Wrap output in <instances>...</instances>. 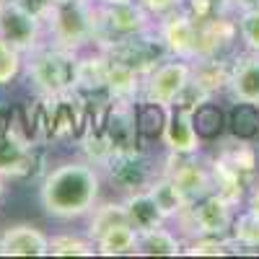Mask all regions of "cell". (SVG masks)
<instances>
[{
    "mask_svg": "<svg viewBox=\"0 0 259 259\" xmlns=\"http://www.w3.org/2000/svg\"><path fill=\"white\" fill-rule=\"evenodd\" d=\"M106 83H109V55H106L104 50H99V47H96V52H89V55L78 52L75 91L83 99H91V96L109 99V94H106Z\"/></svg>",
    "mask_w": 259,
    "mask_h": 259,
    "instance_id": "9a60e30c",
    "label": "cell"
},
{
    "mask_svg": "<svg viewBox=\"0 0 259 259\" xmlns=\"http://www.w3.org/2000/svg\"><path fill=\"white\" fill-rule=\"evenodd\" d=\"M244 249L236 244L231 236H197L184 246L189 256H226V254H241Z\"/></svg>",
    "mask_w": 259,
    "mask_h": 259,
    "instance_id": "f1b7e54d",
    "label": "cell"
},
{
    "mask_svg": "<svg viewBox=\"0 0 259 259\" xmlns=\"http://www.w3.org/2000/svg\"><path fill=\"white\" fill-rule=\"evenodd\" d=\"M21 68H24V62H21V52L0 36V85H8L21 73Z\"/></svg>",
    "mask_w": 259,
    "mask_h": 259,
    "instance_id": "d6a6232c",
    "label": "cell"
},
{
    "mask_svg": "<svg viewBox=\"0 0 259 259\" xmlns=\"http://www.w3.org/2000/svg\"><path fill=\"white\" fill-rule=\"evenodd\" d=\"M45 31L50 34V45L80 52L96 41V3L94 0H70V3L47 6Z\"/></svg>",
    "mask_w": 259,
    "mask_h": 259,
    "instance_id": "7a4b0ae2",
    "label": "cell"
},
{
    "mask_svg": "<svg viewBox=\"0 0 259 259\" xmlns=\"http://www.w3.org/2000/svg\"><path fill=\"white\" fill-rule=\"evenodd\" d=\"M3 256H50V236L34 226H11L0 233Z\"/></svg>",
    "mask_w": 259,
    "mask_h": 259,
    "instance_id": "2e32d148",
    "label": "cell"
},
{
    "mask_svg": "<svg viewBox=\"0 0 259 259\" xmlns=\"http://www.w3.org/2000/svg\"><path fill=\"white\" fill-rule=\"evenodd\" d=\"M143 83L145 78L109 57V83H106V94L112 101H138L143 96Z\"/></svg>",
    "mask_w": 259,
    "mask_h": 259,
    "instance_id": "44dd1931",
    "label": "cell"
},
{
    "mask_svg": "<svg viewBox=\"0 0 259 259\" xmlns=\"http://www.w3.org/2000/svg\"><path fill=\"white\" fill-rule=\"evenodd\" d=\"M138 3L150 13V16H166V13H171V11H177V8H182V3L184 0H138Z\"/></svg>",
    "mask_w": 259,
    "mask_h": 259,
    "instance_id": "836d02e7",
    "label": "cell"
},
{
    "mask_svg": "<svg viewBox=\"0 0 259 259\" xmlns=\"http://www.w3.org/2000/svg\"><path fill=\"white\" fill-rule=\"evenodd\" d=\"M231 60L233 57H205L192 62V80L207 96H218L228 91L231 80Z\"/></svg>",
    "mask_w": 259,
    "mask_h": 259,
    "instance_id": "ffe728a7",
    "label": "cell"
},
{
    "mask_svg": "<svg viewBox=\"0 0 259 259\" xmlns=\"http://www.w3.org/2000/svg\"><path fill=\"white\" fill-rule=\"evenodd\" d=\"M101 192L99 166L89 161H68L52 171H47L39 187V200L47 215L57 221H73L89 215Z\"/></svg>",
    "mask_w": 259,
    "mask_h": 259,
    "instance_id": "6da1fadb",
    "label": "cell"
},
{
    "mask_svg": "<svg viewBox=\"0 0 259 259\" xmlns=\"http://www.w3.org/2000/svg\"><path fill=\"white\" fill-rule=\"evenodd\" d=\"M192 124H194V130H197L202 143L218 140L223 135V130L228 127L226 124V112L221 109V104H215L212 99L202 101L200 106L192 109Z\"/></svg>",
    "mask_w": 259,
    "mask_h": 259,
    "instance_id": "d4e9b609",
    "label": "cell"
},
{
    "mask_svg": "<svg viewBox=\"0 0 259 259\" xmlns=\"http://www.w3.org/2000/svg\"><path fill=\"white\" fill-rule=\"evenodd\" d=\"M127 223V215H124V205L122 202H106V205H96L89 212V239L96 241L101 233H106L109 228Z\"/></svg>",
    "mask_w": 259,
    "mask_h": 259,
    "instance_id": "83f0119b",
    "label": "cell"
},
{
    "mask_svg": "<svg viewBox=\"0 0 259 259\" xmlns=\"http://www.w3.org/2000/svg\"><path fill=\"white\" fill-rule=\"evenodd\" d=\"M96 6H119V3H130V0H94Z\"/></svg>",
    "mask_w": 259,
    "mask_h": 259,
    "instance_id": "8d00e7d4",
    "label": "cell"
},
{
    "mask_svg": "<svg viewBox=\"0 0 259 259\" xmlns=\"http://www.w3.org/2000/svg\"><path fill=\"white\" fill-rule=\"evenodd\" d=\"M233 218L236 207L228 200H223L221 194L210 192L205 197L189 202L177 221L187 236L197 239V236H231Z\"/></svg>",
    "mask_w": 259,
    "mask_h": 259,
    "instance_id": "5b68a950",
    "label": "cell"
},
{
    "mask_svg": "<svg viewBox=\"0 0 259 259\" xmlns=\"http://www.w3.org/2000/svg\"><path fill=\"white\" fill-rule=\"evenodd\" d=\"M158 34L163 36L168 55L194 62L200 50V21H194L184 8H177L158 21Z\"/></svg>",
    "mask_w": 259,
    "mask_h": 259,
    "instance_id": "8fae6325",
    "label": "cell"
},
{
    "mask_svg": "<svg viewBox=\"0 0 259 259\" xmlns=\"http://www.w3.org/2000/svg\"><path fill=\"white\" fill-rule=\"evenodd\" d=\"M210 177H212V192L221 194L223 200H228L233 207H239L246 200L249 187L254 184V179L244 177L241 171H236L233 166H228L218 156L210 161Z\"/></svg>",
    "mask_w": 259,
    "mask_h": 259,
    "instance_id": "ac0fdd59",
    "label": "cell"
},
{
    "mask_svg": "<svg viewBox=\"0 0 259 259\" xmlns=\"http://www.w3.org/2000/svg\"><path fill=\"white\" fill-rule=\"evenodd\" d=\"M0 197H3V177H0Z\"/></svg>",
    "mask_w": 259,
    "mask_h": 259,
    "instance_id": "f35d334b",
    "label": "cell"
},
{
    "mask_svg": "<svg viewBox=\"0 0 259 259\" xmlns=\"http://www.w3.org/2000/svg\"><path fill=\"white\" fill-rule=\"evenodd\" d=\"M246 210L249 212H254V215H259V182H254L251 187H249V194H246Z\"/></svg>",
    "mask_w": 259,
    "mask_h": 259,
    "instance_id": "e575fe53",
    "label": "cell"
},
{
    "mask_svg": "<svg viewBox=\"0 0 259 259\" xmlns=\"http://www.w3.org/2000/svg\"><path fill=\"white\" fill-rule=\"evenodd\" d=\"M138 241H140V233L130 223H119L106 233H101L94 244L96 251L104 256H124V254H138Z\"/></svg>",
    "mask_w": 259,
    "mask_h": 259,
    "instance_id": "cb8c5ba5",
    "label": "cell"
},
{
    "mask_svg": "<svg viewBox=\"0 0 259 259\" xmlns=\"http://www.w3.org/2000/svg\"><path fill=\"white\" fill-rule=\"evenodd\" d=\"M233 11H246V8H259V0H231Z\"/></svg>",
    "mask_w": 259,
    "mask_h": 259,
    "instance_id": "d590c367",
    "label": "cell"
},
{
    "mask_svg": "<svg viewBox=\"0 0 259 259\" xmlns=\"http://www.w3.org/2000/svg\"><path fill=\"white\" fill-rule=\"evenodd\" d=\"M163 143L171 153H179V156H192L200 150L202 140L192 124L189 109H182V106H171L168 109L166 127H163Z\"/></svg>",
    "mask_w": 259,
    "mask_h": 259,
    "instance_id": "e0dca14e",
    "label": "cell"
},
{
    "mask_svg": "<svg viewBox=\"0 0 259 259\" xmlns=\"http://www.w3.org/2000/svg\"><path fill=\"white\" fill-rule=\"evenodd\" d=\"M236 26H239V39L244 50L259 52V8L236 11Z\"/></svg>",
    "mask_w": 259,
    "mask_h": 259,
    "instance_id": "1f68e13d",
    "label": "cell"
},
{
    "mask_svg": "<svg viewBox=\"0 0 259 259\" xmlns=\"http://www.w3.org/2000/svg\"><path fill=\"white\" fill-rule=\"evenodd\" d=\"M163 174H168L182 189L187 202H194L212 192V177H210V163H202L192 156H179L168 150V166L163 168Z\"/></svg>",
    "mask_w": 259,
    "mask_h": 259,
    "instance_id": "7c38bea8",
    "label": "cell"
},
{
    "mask_svg": "<svg viewBox=\"0 0 259 259\" xmlns=\"http://www.w3.org/2000/svg\"><path fill=\"white\" fill-rule=\"evenodd\" d=\"M26 57H29V62H24L26 75L41 96H62L75 91L78 52L41 41L39 47L26 52Z\"/></svg>",
    "mask_w": 259,
    "mask_h": 259,
    "instance_id": "3957f363",
    "label": "cell"
},
{
    "mask_svg": "<svg viewBox=\"0 0 259 259\" xmlns=\"http://www.w3.org/2000/svg\"><path fill=\"white\" fill-rule=\"evenodd\" d=\"M168 109L156 101L138 99L135 101V122H138V133L143 140H158L163 138V127H166Z\"/></svg>",
    "mask_w": 259,
    "mask_h": 259,
    "instance_id": "4316f807",
    "label": "cell"
},
{
    "mask_svg": "<svg viewBox=\"0 0 259 259\" xmlns=\"http://www.w3.org/2000/svg\"><path fill=\"white\" fill-rule=\"evenodd\" d=\"M148 192L153 194V200H156V205L161 207V212H163V218L168 221V218H179V215L184 212V207L189 205L187 202V197L182 194V189L177 187V182L171 179L168 174H161L158 177H153V182L148 184Z\"/></svg>",
    "mask_w": 259,
    "mask_h": 259,
    "instance_id": "7402d4cb",
    "label": "cell"
},
{
    "mask_svg": "<svg viewBox=\"0 0 259 259\" xmlns=\"http://www.w3.org/2000/svg\"><path fill=\"white\" fill-rule=\"evenodd\" d=\"M231 239L241 249H259V215L249 210L236 212L233 226H231Z\"/></svg>",
    "mask_w": 259,
    "mask_h": 259,
    "instance_id": "f546056e",
    "label": "cell"
},
{
    "mask_svg": "<svg viewBox=\"0 0 259 259\" xmlns=\"http://www.w3.org/2000/svg\"><path fill=\"white\" fill-rule=\"evenodd\" d=\"M60 3H70V0H47V6H60Z\"/></svg>",
    "mask_w": 259,
    "mask_h": 259,
    "instance_id": "74e56055",
    "label": "cell"
},
{
    "mask_svg": "<svg viewBox=\"0 0 259 259\" xmlns=\"http://www.w3.org/2000/svg\"><path fill=\"white\" fill-rule=\"evenodd\" d=\"M36 166V145L24 133L0 122V177L26 179Z\"/></svg>",
    "mask_w": 259,
    "mask_h": 259,
    "instance_id": "30bf717a",
    "label": "cell"
},
{
    "mask_svg": "<svg viewBox=\"0 0 259 259\" xmlns=\"http://www.w3.org/2000/svg\"><path fill=\"white\" fill-rule=\"evenodd\" d=\"M101 50L109 55L112 60L127 65V68H133V70H138L143 78L153 70L156 65H161L166 57H171L163 36L158 34V26H150L145 31L114 39L112 45H106Z\"/></svg>",
    "mask_w": 259,
    "mask_h": 259,
    "instance_id": "277c9868",
    "label": "cell"
},
{
    "mask_svg": "<svg viewBox=\"0 0 259 259\" xmlns=\"http://www.w3.org/2000/svg\"><path fill=\"white\" fill-rule=\"evenodd\" d=\"M101 133L109 143L112 153H138L140 150V133L135 122V101H109L101 114Z\"/></svg>",
    "mask_w": 259,
    "mask_h": 259,
    "instance_id": "9c48e42d",
    "label": "cell"
},
{
    "mask_svg": "<svg viewBox=\"0 0 259 259\" xmlns=\"http://www.w3.org/2000/svg\"><path fill=\"white\" fill-rule=\"evenodd\" d=\"M226 124L233 140H256L259 138V104L233 101L231 112L226 114Z\"/></svg>",
    "mask_w": 259,
    "mask_h": 259,
    "instance_id": "603a6c76",
    "label": "cell"
},
{
    "mask_svg": "<svg viewBox=\"0 0 259 259\" xmlns=\"http://www.w3.org/2000/svg\"><path fill=\"white\" fill-rule=\"evenodd\" d=\"M150 13L138 3V0H130V3H119V6H96V41L94 47H106L112 45L114 39L130 36L150 29Z\"/></svg>",
    "mask_w": 259,
    "mask_h": 259,
    "instance_id": "8992f818",
    "label": "cell"
},
{
    "mask_svg": "<svg viewBox=\"0 0 259 259\" xmlns=\"http://www.w3.org/2000/svg\"><path fill=\"white\" fill-rule=\"evenodd\" d=\"M104 168H109V177L112 182H117L122 189L127 192H140V189H148V184L153 182L156 171L150 168L148 158L143 156V150L138 153H119V156H112L109 163Z\"/></svg>",
    "mask_w": 259,
    "mask_h": 259,
    "instance_id": "5bb4252c",
    "label": "cell"
},
{
    "mask_svg": "<svg viewBox=\"0 0 259 259\" xmlns=\"http://www.w3.org/2000/svg\"><path fill=\"white\" fill-rule=\"evenodd\" d=\"M138 254H145V256H177V254H184V241L177 239L168 228L158 226V228H150V231L140 233Z\"/></svg>",
    "mask_w": 259,
    "mask_h": 259,
    "instance_id": "484cf974",
    "label": "cell"
},
{
    "mask_svg": "<svg viewBox=\"0 0 259 259\" xmlns=\"http://www.w3.org/2000/svg\"><path fill=\"white\" fill-rule=\"evenodd\" d=\"M233 101L259 104V52L241 50L231 60V80L228 91Z\"/></svg>",
    "mask_w": 259,
    "mask_h": 259,
    "instance_id": "4fadbf2b",
    "label": "cell"
},
{
    "mask_svg": "<svg viewBox=\"0 0 259 259\" xmlns=\"http://www.w3.org/2000/svg\"><path fill=\"white\" fill-rule=\"evenodd\" d=\"M41 34H45V21L39 13L21 6L18 0H11L0 8V36L8 45H13L21 55L31 52L41 45Z\"/></svg>",
    "mask_w": 259,
    "mask_h": 259,
    "instance_id": "ba28073f",
    "label": "cell"
},
{
    "mask_svg": "<svg viewBox=\"0 0 259 259\" xmlns=\"http://www.w3.org/2000/svg\"><path fill=\"white\" fill-rule=\"evenodd\" d=\"M50 254L52 256H94L96 244L85 236V239H78V236H52L50 239Z\"/></svg>",
    "mask_w": 259,
    "mask_h": 259,
    "instance_id": "4dcf8cb0",
    "label": "cell"
},
{
    "mask_svg": "<svg viewBox=\"0 0 259 259\" xmlns=\"http://www.w3.org/2000/svg\"><path fill=\"white\" fill-rule=\"evenodd\" d=\"M189 80H192V62L182 57H166L161 65H156L145 75L140 99L156 101L166 106V109H171V104L179 99V94L187 89Z\"/></svg>",
    "mask_w": 259,
    "mask_h": 259,
    "instance_id": "52a82bcc",
    "label": "cell"
},
{
    "mask_svg": "<svg viewBox=\"0 0 259 259\" xmlns=\"http://www.w3.org/2000/svg\"><path fill=\"white\" fill-rule=\"evenodd\" d=\"M124 205V215H127V223L133 226L138 233H145L150 228H158L166 223L161 207L156 205L153 194L148 189H140V192H130L127 200L122 202Z\"/></svg>",
    "mask_w": 259,
    "mask_h": 259,
    "instance_id": "d6986e66",
    "label": "cell"
}]
</instances>
